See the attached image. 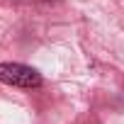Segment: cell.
<instances>
[{"instance_id":"cell-1","label":"cell","mask_w":124,"mask_h":124,"mask_svg":"<svg viewBox=\"0 0 124 124\" xmlns=\"http://www.w3.org/2000/svg\"><path fill=\"white\" fill-rule=\"evenodd\" d=\"M0 83L5 85H12V88H39L44 80H41V73L32 66H24V63H0Z\"/></svg>"}]
</instances>
